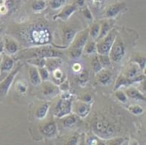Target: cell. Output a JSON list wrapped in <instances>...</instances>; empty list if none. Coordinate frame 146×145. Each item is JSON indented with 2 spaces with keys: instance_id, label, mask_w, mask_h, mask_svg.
I'll list each match as a JSON object with an SVG mask.
<instances>
[{
  "instance_id": "cell-24",
  "label": "cell",
  "mask_w": 146,
  "mask_h": 145,
  "mask_svg": "<svg viewBox=\"0 0 146 145\" xmlns=\"http://www.w3.org/2000/svg\"><path fill=\"white\" fill-rule=\"evenodd\" d=\"M28 62L31 64L32 66H36L38 68H43L45 67V64H46V59L42 58H30L28 60Z\"/></svg>"
},
{
  "instance_id": "cell-38",
  "label": "cell",
  "mask_w": 146,
  "mask_h": 145,
  "mask_svg": "<svg viewBox=\"0 0 146 145\" xmlns=\"http://www.w3.org/2000/svg\"><path fill=\"white\" fill-rule=\"evenodd\" d=\"M39 73V75H40L41 78H42V81H47L50 78V73H49V71L47 68L45 67L43 68H39L38 69Z\"/></svg>"
},
{
  "instance_id": "cell-9",
  "label": "cell",
  "mask_w": 146,
  "mask_h": 145,
  "mask_svg": "<svg viewBox=\"0 0 146 145\" xmlns=\"http://www.w3.org/2000/svg\"><path fill=\"white\" fill-rule=\"evenodd\" d=\"M77 10H78L77 5H66V6H65L62 9V10H61L58 15L54 16L53 19L54 20L60 19L63 21H66L71 15H72L73 13H75Z\"/></svg>"
},
{
  "instance_id": "cell-3",
  "label": "cell",
  "mask_w": 146,
  "mask_h": 145,
  "mask_svg": "<svg viewBox=\"0 0 146 145\" xmlns=\"http://www.w3.org/2000/svg\"><path fill=\"white\" fill-rule=\"evenodd\" d=\"M93 130L97 136L101 138H111L115 135L113 126L106 121H97L93 124Z\"/></svg>"
},
{
  "instance_id": "cell-8",
  "label": "cell",
  "mask_w": 146,
  "mask_h": 145,
  "mask_svg": "<svg viewBox=\"0 0 146 145\" xmlns=\"http://www.w3.org/2000/svg\"><path fill=\"white\" fill-rule=\"evenodd\" d=\"M144 78L145 77L143 75H137V76L134 78H128L124 76V75H121L118 78L117 81H116V84H115V86H114V90L119 89L121 86H129V85L132 84L133 83L140 82L143 81Z\"/></svg>"
},
{
  "instance_id": "cell-33",
  "label": "cell",
  "mask_w": 146,
  "mask_h": 145,
  "mask_svg": "<svg viewBox=\"0 0 146 145\" xmlns=\"http://www.w3.org/2000/svg\"><path fill=\"white\" fill-rule=\"evenodd\" d=\"M90 6L95 10H100L104 5L105 0H87Z\"/></svg>"
},
{
  "instance_id": "cell-18",
  "label": "cell",
  "mask_w": 146,
  "mask_h": 145,
  "mask_svg": "<svg viewBox=\"0 0 146 145\" xmlns=\"http://www.w3.org/2000/svg\"><path fill=\"white\" fill-rule=\"evenodd\" d=\"M112 78V74L108 70H100L98 73V81L103 85H108L111 82Z\"/></svg>"
},
{
  "instance_id": "cell-32",
  "label": "cell",
  "mask_w": 146,
  "mask_h": 145,
  "mask_svg": "<svg viewBox=\"0 0 146 145\" xmlns=\"http://www.w3.org/2000/svg\"><path fill=\"white\" fill-rule=\"evenodd\" d=\"M67 0H51L50 2V6L52 10H58L63 7L66 3Z\"/></svg>"
},
{
  "instance_id": "cell-26",
  "label": "cell",
  "mask_w": 146,
  "mask_h": 145,
  "mask_svg": "<svg viewBox=\"0 0 146 145\" xmlns=\"http://www.w3.org/2000/svg\"><path fill=\"white\" fill-rule=\"evenodd\" d=\"M49 110V105L48 104H44L43 105L41 106L36 111V118L39 120H42L46 117Z\"/></svg>"
},
{
  "instance_id": "cell-7",
  "label": "cell",
  "mask_w": 146,
  "mask_h": 145,
  "mask_svg": "<svg viewBox=\"0 0 146 145\" xmlns=\"http://www.w3.org/2000/svg\"><path fill=\"white\" fill-rule=\"evenodd\" d=\"M21 68V66H18L13 71L10 72L8 75L5 77V79L2 81V83H0V94H7L10 87V85L13 83V80L18 72Z\"/></svg>"
},
{
  "instance_id": "cell-50",
  "label": "cell",
  "mask_w": 146,
  "mask_h": 145,
  "mask_svg": "<svg viewBox=\"0 0 146 145\" xmlns=\"http://www.w3.org/2000/svg\"><path fill=\"white\" fill-rule=\"evenodd\" d=\"M0 57H1V54H0Z\"/></svg>"
},
{
  "instance_id": "cell-28",
  "label": "cell",
  "mask_w": 146,
  "mask_h": 145,
  "mask_svg": "<svg viewBox=\"0 0 146 145\" xmlns=\"http://www.w3.org/2000/svg\"><path fill=\"white\" fill-rule=\"evenodd\" d=\"M100 32V24L95 23L92 26L91 29L89 30V35L93 40H96L99 36Z\"/></svg>"
},
{
  "instance_id": "cell-17",
  "label": "cell",
  "mask_w": 146,
  "mask_h": 145,
  "mask_svg": "<svg viewBox=\"0 0 146 145\" xmlns=\"http://www.w3.org/2000/svg\"><path fill=\"white\" fill-rule=\"evenodd\" d=\"M31 83L34 86H39L42 83V78L39 75V70L36 68H31L29 70Z\"/></svg>"
},
{
  "instance_id": "cell-1",
  "label": "cell",
  "mask_w": 146,
  "mask_h": 145,
  "mask_svg": "<svg viewBox=\"0 0 146 145\" xmlns=\"http://www.w3.org/2000/svg\"><path fill=\"white\" fill-rule=\"evenodd\" d=\"M21 37L31 44L43 46L51 42V34L47 27L42 23L29 26L21 32Z\"/></svg>"
},
{
  "instance_id": "cell-40",
  "label": "cell",
  "mask_w": 146,
  "mask_h": 145,
  "mask_svg": "<svg viewBox=\"0 0 146 145\" xmlns=\"http://www.w3.org/2000/svg\"><path fill=\"white\" fill-rule=\"evenodd\" d=\"M129 111L133 113L134 115H141L143 113L144 110L143 107L140 105H134V106H130L129 107Z\"/></svg>"
},
{
  "instance_id": "cell-30",
  "label": "cell",
  "mask_w": 146,
  "mask_h": 145,
  "mask_svg": "<svg viewBox=\"0 0 146 145\" xmlns=\"http://www.w3.org/2000/svg\"><path fill=\"white\" fill-rule=\"evenodd\" d=\"M110 30H111V27H110L109 24L107 22L103 23V25L100 26V35L98 36V39L100 40L104 38L109 33Z\"/></svg>"
},
{
  "instance_id": "cell-6",
  "label": "cell",
  "mask_w": 146,
  "mask_h": 145,
  "mask_svg": "<svg viewBox=\"0 0 146 145\" xmlns=\"http://www.w3.org/2000/svg\"><path fill=\"white\" fill-rule=\"evenodd\" d=\"M110 59L114 62H120L125 54L124 44L119 38H116L109 52Z\"/></svg>"
},
{
  "instance_id": "cell-31",
  "label": "cell",
  "mask_w": 146,
  "mask_h": 145,
  "mask_svg": "<svg viewBox=\"0 0 146 145\" xmlns=\"http://www.w3.org/2000/svg\"><path fill=\"white\" fill-rule=\"evenodd\" d=\"M92 69H93V70L96 73H98L100 70H103V68L102 67L101 64L100 62L98 55L95 56L92 60Z\"/></svg>"
},
{
  "instance_id": "cell-4",
  "label": "cell",
  "mask_w": 146,
  "mask_h": 145,
  "mask_svg": "<svg viewBox=\"0 0 146 145\" xmlns=\"http://www.w3.org/2000/svg\"><path fill=\"white\" fill-rule=\"evenodd\" d=\"M72 96L70 94H66L64 97H62L58 101L55 107V115L58 118H63L71 114L72 109Z\"/></svg>"
},
{
  "instance_id": "cell-44",
  "label": "cell",
  "mask_w": 146,
  "mask_h": 145,
  "mask_svg": "<svg viewBox=\"0 0 146 145\" xmlns=\"http://www.w3.org/2000/svg\"><path fill=\"white\" fill-rule=\"evenodd\" d=\"M98 142H98V139L95 136H90L87 141V144L90 145L98 144Z\"/></svg>"
},
{
  "instance_id": "cell-13",
  "label": "cell",
  "mask_w": 146,
  "mask_h": 145,
  "mask_svg": "<svg viewBox=\"0 0 146 145\" xmlns=\"http://www.w3.org/2000/svg\"><path fill=\"white\" fill-rule=\"evenodd\" d=\"M89 30L84 31L82 34L77 37V38L75 40L74 44H73L72 48H76V49H79V50H84V47L86 45L87 42H88L89 38Z\"/></svg>"
},
{
  "instance_id": "cell-10",
  "label": "cell",
  "mask_w": 146,
  "mask_h": 145,
  "mask_svg": "<svg viewBox=\"0 0 146 145\" xmlns=\"http://www.w3.org/2000/svg\"><path fill=\"white\" fill-rule=\"evenodd\" d=\"M15 62L11 58L7 57L5 58L1 65V74H0V81H3L5 77L10 73L14 66Z\"/></svg>"
},
{
  "instance_id": "cell-47",
  "label": "cell",
  "mask_w": 146,
  "mask_h": 145,
  "mask_svg": "<svg viewBox=\"0 0 146 145\" xmlns=\"http://www.w3.org/2000/svg\"><path fill=\"white\" fill-rule=\"evenodd\" d=\"M76 5L79 7H83L85 5V0H76Z\"/></svg>"
},
{
  "instance_id": "cell-25",
  "label": "cell",
  "mask_w": 146,
  "mask_h": 145,
  "mask_svg": "<svg viewBox=\"0 0 146 145\" xmlns=\"http://www.w3.org/2000/svg\"><path fill=\"white\" fill-rule=\"evenodd\" d=\"M31 7L34 12H41L46 7V2L44 0H34Z\"/></svg>"
},
{
  "instance_id": "cell-16",
  "label": "cell",
  "mask_w": 146,
  "mask_h": 145,
  "mask_svg": "<svg viewBox=\"0 0 146 145\" xmlns=\"http://www.w3.org/2000/svg\"><path fill=\"white\" fill-rule=\"evenodd\" d=\"M57 132V126L56 123L54 122H50V123L45 124L42 128V133L44 136H47L49 137H51L55 135Z\"/></svg>"
},
{
  "instance_id": "cell-15",
  "label": "cell",
  "mask_w": 146,
  "mask_h": 145,
  "mask_svg": "<svg viewBox=\"0 0 146 145\" xmlns=\"http://www.w3.org/2000/svg\"><path fill=\"white\" fill-rule=\"evenodd\" d=\"M140 70L141 69L137 66V64L134 62L127 68V70H126L124 75L128 78H134L139 75Z\"/></svg>"
},
{
  "instance_id": "cell-20",
  "label": "cell",
  "mask_w": 146,
  "mask_h": 145,
  "mask_svg": "<svg viewBox=\"0 0 146 145\" xmlns=\"http://www.w3.org/2000/svg\"><path fill=\"white\" fill-rule=\"evenodd\" d=\"M126 94L129 97L132 98V99H138V100H143L145 101V96L142 94L140 91L134 87H130L127 89L126 91Z\"/></svg>"
},
{
  "instance_id": "cell-45",
  "label": "cell",
  "mask_w": 146,
  "mask_h": 145,
  "mask_svg": "<svg viewBox=\"0 0 146 145\" xmlns=\"http://www.w3.org/2000/svg\"><path fill=\"white\" fill-rule=\"evenodd\" d=\"M78 142H79V138H78V136H71V137L68 139V144L75 145L77 144Z\"/></svg>"
},
{
  "instance_id": "cell-34",
  "label": "cell",
  "mask_w": 146,
  "mask_h": 145,
  "mask_svg": "<svg viewBox=\"0 0 146 145\" xmlns=\"http://www.w3.org/2000/svg\"><path fill=\"white\" fill-rule=\"evenodd\" d=\"M89 79V74L88 72L86 70H82L80 73L78 78V82L80 85H84L87 82Z\"/></svg>"
},
{
  "instance_id": "cell-14",
  "label": "cell",
  "mask_w": 146,
  "mask_h": 145,
  "mask_svg": "<svg viewBox=\"0 0 146 145\" xmlns=\"http://www.w3.org/2000/svg\"><path fill=\"white\" fill-rule=\"evenodd\" d=\"M63 61L60 58H51L46 59L45 68L48 70L49 72H52L55 69L59 68L60 66L62 65Z\"/></svg>"
},
{
  "instance_id": "cell-12",
  "label": "cell",
  "mask_w": 146,
  "mask_h": 145,
  "mask_svg": "<svg viewBox=\"0 0 146 145\" xmlns=\"http://www.w3.org/2000/svg\"><path fill=\"white\" fill-rule=\"evenodd\" d=\"M60 92V88L57 85L51 83H45L42 87V93L46 97L52 98L58 95Z\"/></svg>"
},
{
  "instance_id": "cell-39",
  "label": "cell",
  "mask_w": 146,
  "mask_h": 145,
  "mask_svg": "<svg viewBox=\"0 0 146 145\" xmlns=\"http://www.w3.org/2000/svg\"><path fill=\"white\" fill-rule=\"evenodd\" d=\"M115 96L122 103H126L127 102V94L121 90H116V93H115Z\"/></svg>"
},
{
  "instance_id": "cell-43",
  "label": "cell",
  "mask_w": 146,
  "mask_h": 145,
  "mask_svg": "<svg viewBox=\"0 0 146 145\" xmlns=\"http://www.w3.org/2000/svg\"><path fill=\"white\" fill-rule=\"evenodd\" d=\"M73 70H74L75 73H80L82 71V65L79 62H76L73 65Z\"/></svg>"
},
{
  "instance_id": "cell-23",
  "label": "cell",
  "mask_w": 146,
  "mask_h": 145,
  "mask_svg": "<svg viewBox=\"0 0 146 145\" xmlns=\"http://www.w3.org/2000/svg\"><path fill=\"white\" fill-rule=\"evenodd\" d=\"M65 117L66 118L63 120V126L66 128H71L74 126L76 123L79 118L78 115L76 114H69Z\"/></svg>"
},
{
  "instance_id": "cell-29",
  "label": "cell",
  "mask_w": 146,
  "mask_h": 145,
  "mask_svg": "<svg viewBox=\"0 0 146 145\" xmlns=\"http://www.w3.org/2000/svg\"><path fill=\"white\" fill-rule=\"evenodd\" d=\"M98 59L103 68H108L111 66V59L108 54H98Z\"/></svg>"
},
{
  "instance_id": "cell-37",
  "label": "cell",
  "mask_w": 146,
  "mask_h": 145,
  "mask_svg": "<svg viewBox=\"0 0 146 145\" xmlns=\"http://www.w3.org/2000/svg\"><path fill=\"white\" fill-rule=\"evenodd\" d=\"M146 60H145V56H139L137 57L135 59L134 62L137 64V66L140 67L141 70H143L145 68V64H146Z\"/></svg>"
},
{
  "instance_id": "cell-21",
  "label": "cell",
  "mask_w": 146,
  "mask_h": 145,
  "mask_svg": "<svg viewBox=\"0 0 146 145\" xmlns=\"http://www.w3.org/2000/svg\"><path fill=\"white\" fill-rule=\"evenodd\" d=\"M76 34V32L73 29L68 28L65 30L63 34V43L66 45L65 47H67L68 45H70L74 42Z\"/></svg>"
},
{
  "instance_id": "cell-49",
  "label": "cell",
  "mask_w": 146,
  "mask_h": 145,
  "mask_svg": "<svg viewBox=\"0 0 146 145\" xmlns=\"http://www.w3.org/2000/svg\"><path fill=\"white\" fill-rule=\"evenodd\" d=\"M4 49H5V44H4L3 42L0 40V53L2 52H3Z\"/></svg>"
},
{
  "instance_id": "cell-41",
  "label": "cell",
  "mask_w": 146,
  "mask_h": 145,
  "mask_svg": "<svg viewBox=\"0 0 146 145\" xmlns=\"http://www.w3.org/2000/svg\"><path fill=\"white\" fill-rule=\"evenodd\" d=\"M16 88L17 90H18L20 93H21V94H24V93H26V91H27V86L21 81H19L17 83Z\"/></svg>"
},
{
  "instance_id": "cell-36",
  "label": "cell",
  "mask_w": 146,
  "mask_h": 145,
  "mask_svg": "<svg viewBox=\"0 0 146 145\" xmlns=\"http://www.w3.org/2000/svg\"><path fill=\"white\" fill-rule=\"evenodd\" d=\"M83 50H79V49H76V48H71V50L69 52V56L71 59H77L80 58L82 54Z\"/></svg>"
},
{
  "instance_id": "cell-42",
  "label": "cell",
  "mask_w": 146,
  "mask_h": 145,
  "mask_svg": "<svg viewBox=\"0 0 146 145\" xmlns=\"http://www.w3.org/2000/svg\"><path fill=\"white\" fill-rule=\"evenodd\" d=\"M82 13H83L84 15L85 16L87 19L89 20L92 19V15L91 10L89 9L88 7H84V9L83 11H82Z\"/></svg>"
},
{
  "instance_id": "cell-19",
  "label": "cell",
  "mask_w": 146,
  "mask_h": 145,
  "mask_svg": "<svg viewBox=\"0 0 146 145\" xmlns=\"http://www.w3.org/2000/svg\"><path fill=\"white\" fill-rule=\"evenodd\" d=\"M90 110H91V105L88 102L86 103H80L76 107V115L81 118H85L88 114L90 113Z\"/></svg>"
},
{
  "instance_id": "cell-22",
  "label": "cell",
  "mask_w": 146,
  "mask_h": 145,
  "mask_svg": "<svg viewBox=\"0 0 146 145\" xmlns=\"http://www.w3.org/2000/svg\"><path fill=\"white\" fill-rule=\"evenodd\" d=\"M5 50H7V52L10 54H15V53L18 52V44L16 43L15 41H14L12 38H6V41H5Z\"/></svg>"
},
{
  "instance_id": "cell-11",
  "label": "cell",
  "mask_w": 146,
  "mask_h": 145,
  "mask_svg": "<svg viewBox=\"0 0 146 145\" xmlns=\"http://www.w3.org/2000/svg\"><path fill=\"white\" fill-rule=\"evenodd\" d=\"M127 5L125 3H117L110 5L106 11V16L108 18H114L117 16L120 13L125 10Z\"/></svg>"
},
{
  "instance_id": "cell-46",
  "label": "cell",
  "mask_w": 146,
  "mask_h": 145,
  "mask_svg": "<svg viewBox=\"0 0 146 145\" xmlns=\"http://www.w3.org/2000/svg\"><path fill=\"white\" fill-rule=\"evenodd\" d=\"M124 142V139H120V138H116V139H113L112 140H110V144H121L122 142Z\"/></svg>"
},
{
  "instance_id": "cell-2",
  "label": "cell",
  "mask_w": 146,
  "mask_h": 145,
  "mask_svg": "<svg viewBox=\"0 0 146 145\" xmlns=\"http://www.w3.org/2000/svg\"><path fill=\"white\" fill-rule=\"evenodd\" d=\"M31 54V58H61L63 55V53L58 50L47 46H40L32 49L29 52Z\"/></svg>"
},
{
  "instance_id": "cell-48",
  "label": "cell",
  "mask_w": 146,
  "mask_h": 145,
  "mask_svg": "<svg viewBox=\"0 0 146 145\" xmlns=\"http://www.w3.org/2000/svg\"><path fill=\"white\" fill-rule=\"evenodd\" d=\"M84 101L85 102H90L92 101V97L89 94H87L84 97Z\"/></svg>"
},
{
  "instance_id": "cell-27",
  "label": "cell",
  "mask_w": 146,
  "mask_h": 145,
  "mask_svg": "<svg viewBox=\"0 0 146 145\" xmlns=\"http://www.w3.org/2000/svg\"><path fill=\"white\" fill-rule=\"evenodd\" d=\"M84 52L87 54H92L97 52L96 43L95 42V41L87 42L84 47Z\"/></svg>"
},
{
  "instance_id": "cell-35",
  "label": "cell",
  "mask_w": 146,
  "mask_h": 145,
  "mask_svg": "<svg viewBox=\"0 0 146 145\" xmlns=\"http://www.w3.org/2000/svg\"><path fill=\"white\" fill-rule=\"evenodd\" d=\"M52 76L54 80H55L56 83H59V82L63 81V72L61 71L59 68L55 69V70H53L52 72Z\"/></svg>"
},
{
  "instance_id": "cell-5",
  "label": "cell",
  "mask_w": 146,
  "mask_h": 145,
  "mask_svg": "<svg viewBox=\"0 0 146 145\" xmlns=\"http://www.w3.org/2000/svg\"><path fill=\"white\" fill-rule=\"evenodd\" d=\"M116 38V33L115 30H111L109 33L104 37L99 40L96 44L97 52L98 54H108Z\"/></svg>"
}]
</instances>
